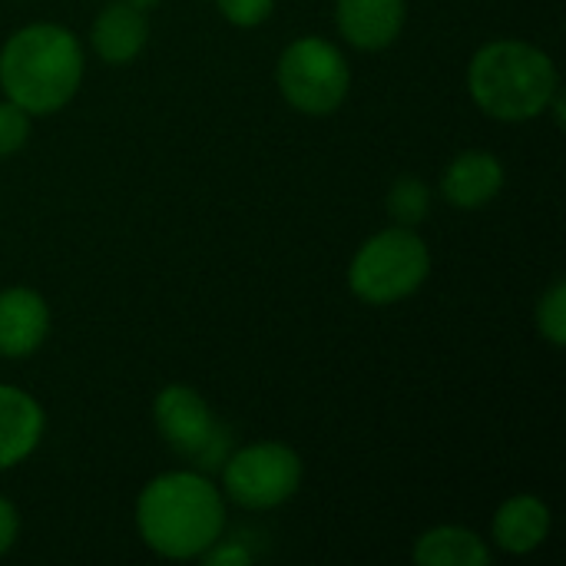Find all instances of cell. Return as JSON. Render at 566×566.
I'll list each match as a JSON object with an SVG mask.
<instances>
[{"label": "cell", "instance_id": "obj_1", "mask_svg": "<svg viewBox=\"0 0 566 566\" xmlns=\"http://www.w3.org/2000/svg\"><path fill=\"white\" fill-rule=\"evenodd\" d=\"M136 531L166 560H199L222 541V491L196 471H166L136 497Z\"/></svg>", "mask_w": 566, "mask_h": 566}, {"label": "cell", "instance_id": "obj_2", "mask_svg": "<svg viewBox=\"0 0 566 566\" xmlns=\"http://www.w3.org/2000/svg\"><path fill=\"white\" fill-rule=\"evenodd\" d=\"M83 83V46L60 23H27L0 46V90L30 116L63 109Z\"/></svg>", "mask_w": 566, "mask_h": 566}, {"label": "cell", "instance_id": "obj_3", "mask_svg": "<svg viewBox=\"0 0 566 566\" xmlns=\"http://www.w3.org/2000/svg\"><path fill=\"white\" fill-rule=\"evenodd\" d=\"M557 86L554 60L527 40H491L468 66L471 99L501 123H527L547 113Z\"/></svg>", "mask_w": 566, "mask_h": 566}, {"label": "cell", "instance_id": "obj_4", "mask_svg": "<svg viewBox=\"0 0 566 566\" xmlns=\"http://www.w3.org/2000/svg\"><path fill=\"white\" fill-rule=\"evenodd\" d=\"M431 272L428 242L408 229L391 226L375 232L348 265V289L365 305H395L415 295Z\"/></svg>", "mask_w": 566, "mask_h": 566}, {"label": "cell", "instance_id": "obj_5", "mask_svg": "<svg viewBox=\"0 0 566 566\" xmlns=\"http://www.w3.org/2000/svg\"><path fill=\"white\" fill-rule=\"evenodd\" d=\"M275 80L292 109L305 116H328L345 103L352 90V66L335 43L312 33L292 40L282 50Z\"/></svg>", "mask_w": 566, "mask_h": 566}, {"label": "cell", "instance_id": "obj_6", "mask_svg": "<svg viewBox=\"0 0 566 566\" xmlns=\"http://www.w3.org/2000/svg\"><path fill=\"white\" fill-rule=\"evenodd\" d=\"M302 458L279 441H259L226 458L222 491L242 511H272L302 488Z\"/></svg>", "mask_w": 566, "mask_h": 566}, {"label": "cell", "instance_id": "obj_7", "mask_svg": "<svg viewBox=\"0 0 566 566\" xmlns=\"http://www.w3.org/2000/svg\"><path fill=\"white\" fill-rule=\"evenodd\" d=\"M153 421L159 438L182 458L216 468L226 458V438L212 421L206 398L189 385H166L153 401Z\"/></svg>", "mask_w": 566, "mask_h": 566}, {"label": "cell", "instance_id": "obj_8", "mask_svg": "<svg viewBox=\"0 0 566 566\" xmlns=\"http://www.w3.org/2000/svg\"><path fill=\"white\" fill-rule=\"evenodd\" d=\"M50 332V308L40 292L13 285L0 292V358L33 355Z\"/></svg>", "mask_w": 566, "mask_h": 566}, {"label": "cell", "instance_id": "obj_9", "mask_svg": "<svg viewBox=\"0 0 566 566\" xmlns=\"http://www.w3.org/2000/svg\"><path fill=\"white\" fill-rule=\"evenodd\" d=\"M405 0H335V20L342 36L358 50H385L405 30Z\"/></svg>", "mask_w": 566, "mask_h": 566}, {"label": "cell", "instance_id": "obj_10", "mask_svg": "<svg viewBox=\"0 0 566 566\" xmlns=\"http://www.w3.org/2000/svg\"><path fill=\"white\" fill-rule=\"evenodd\" d=\"M504 189V163L488 149H464L441 176V196L454 209H481Z\"/></svg>", "mask_w": 566, "mask_h": 566}, {"label": "cell", "instance_id": "obj_11", "mask_svg": "<svg viewBox=\"0 0 566 566\" xmlns=\"http://www.w3.org/2000/svg\"><path fill=\"white\" fill-rule=\"evenodd\" d=\"M43 428L46 418L40 401L13 385H0V471H10L33 454L43 441Z\"/></svg>", "mask_w": 566, "mask_h": 566}, {"label": "cell", "instance_id": "obj_12", "mask_svg": "<svg viewBox=\"0 0 566 566\" xmlns=\"http://www.w3.org/2000/svg\"><path fill=\"white\" fill-rule=\"evenodd\" d=\"M146 40H149V20L143 10H136L126 0L103 7L99 17L93 20V33H90L96 56L103 63H113V66L136 60L143 53Z\"/></svg>", "mask_w": 566, "mask_h": 566}, {"label": "cell", "instance_id": "obj_13", "mask_svg": "<svg viewBox=\"0 0 566 566\" xmlns=\"http://www.w3.org/2000/svg\"><path fill=\"white\" fill-rule=\"evenodd\" d=\"M491 534H494V544L504 554L527 557L551 534V507L534 494H517V497H511V501H504L497 507Z\"/></svg>", "mask_w": 566, "mask_h": 566}, {"label": "cell", "instance_id": "obj_14", "mask_svg": "<svg viewBox=\"0 0 566 566\" xmlns=\"http://www.w3.org/2000/svg\"><path fill=\"white\" fill-rule=\"evenodd\" d=\"M418 566H491V551L481 534L468 527H431L415 541Z\"/></svg>", "mask_w": 566, "mask_h": 566}, {"label": "cell", "instance_id": "obj_15", "mask_svg": "<svg viewBox=\"0 0 566 566\" xmlns=\"http://www.w3.org/2000/svg\"><path fill=\"white\" fill-rule=\"evenodd\" d=\"M431 209V189L424 179L418 176H398L395 186L388 189V212L395 219V226H408L415 229L418 222H424Z\"/></svg>", "mask_w": 566, "mask_h": 566}, {"label": "cell", "instance_id": "obj_16", "mask_svg": "<svg viewBox=\"0 0 566 566\" xmlns=\"http://www.w3.org/2000/svg\"><path fill=\"white\" fill-rule=\"evenodd\" d=\"M537 332L554 348L566 345V282L557 279L537 302Z\"/></svg>", "mask_w": 566, "mask_h": 566}, {"label": "cell", "instance_id": "obj_17", "mask_svg": "<svg viewBox=\"0 0 566 566\" xmlns=\"http://www.w3.org/2000/svg\"><path fill=\"white\" fill-rule=\"evenodd\" d=\"M27 139H30V113L10 99H3L0 103V159L20 153L27 146Z\"/></svg>", "mask_w": 566, "mask_h": 566}, {"label": "cell", "instance_id": "obj_18", "mask_svg": "<svg viewBox=\"0 0 566 566\" xmlns=\"http://www.w3.org/2000/svg\"><path fill=\"white\" fill-rule=\"evenodd\" d=\"M216 7L235 27H259L269 20L275 0H216Z\"/></svg>", "mask_w": 566, "mask_h": 566}, {"label": "cell", "instance_id": "obj_19", "mask_svg": "<svg viewBox=\"0 0 566 566\" xmlns=\"http://www.w3.org/2000/svg\"><path fill=\"white\" fill-rule=\"evenodd\" d=\"M199 560L209 566H249L252 564V554H249V547H242V544H235V541H232V544L216 541Z\"/></svg>", "mask_w": 566, "mask_h": 566}, {"label": "cell", "instance_id": "obj_20", "mask_svg": "<svg viewBox=\"0 0 566 566\" xmlns=\"http://www.w3.org/2000/svg\"><path fill=\"white\" fill-rule=\"evenodd\" d=\"M17 531H20V517H17V507L0 494V557L13 547L17 541Z\"/></svg>", "mask_w": 566, "mask_h": 566}, {"label": "cell", "instance_id": "obj_21", "mask_svg": "<svg viewBox=\"0 0 566 566\" xmlns=\"http://www.w3.org/2000/svg\"><path fill=\"white\" fill-rule=\"evenodd\" d=\"M547 109H551L554 123H557V126H564V123H566V103H564V90H560V86H557V93L551 96Z\"/></svg>", "mask_w": 566, "mask_h": 566}, {"label": "cell", "instance_id": "obj_22", "mask_svg": "<svg viewBox=\"0 0 566 566\" xmlns=\"http://www.w3.org/2000/svg\"><path fill=\"white\" fill-rule=\"evenodd\" d=\"M126 3H133L136 10H143V13H149V10H153V7H156L159 0H126Z\"/></svg>", "mask_w": 566, "mask_h": 566}]
</instances>
